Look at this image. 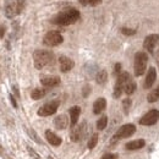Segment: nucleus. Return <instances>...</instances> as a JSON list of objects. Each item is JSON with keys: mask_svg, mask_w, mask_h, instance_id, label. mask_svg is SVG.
Returning <instances> with one entry per match:
<instances>
[{"mask_svg": "<svg viewBox=\"0 0 159 159\" xmlns=\"http://www.w3.org/2000/svg\"><path fill=\"white\" fill-rule=\"evenodd\" d=\"M54 59V55L52 52L48 50H36L33 53V61H34V66L36 69H43L44 66H47L48 64L52 62V60Z\"/></svg>", "mask_w": 159, "mask_h": 159, "instance_id": "2", "label": "nucleus"}, {"mask_svg": "<svg viewBox=\"0 0 159 159\" xmlns=\"http://www.w3.org/2000/svg\"><path fill=\"white\" fill-rule=\"evenodd\" d=\"M105 107H107V100L104 99V98H98L94 102V104H93V113L96 115H98V114H100L105 109Z\"/></svg>", "mask_w": 159, "mask_h": 159, "instance_id": "18", "label": "nucleus"}, {"mask_svg": "<svg viewBox=\"0 0 159 159\" xmlns=\"http://www.w3.org/2000/svg\"><path fill=\"white\" fill-rule=\"evenodd\" d=\"M147 100H148L149 103H154V102L159 100V86L157 87V88H154V89L148 94Z\"/></svg>", "mask_w": 159, "mask_h": 159, "instance_id": "22", "label": "nucleus"}, {"mask_svg": "<svg viewBox=\"0 0 159 159\" xmlns=\"http://www.w3.org/2000/svg\"><path fill=\"white\" fill-rule=\"evenodd\" d=\"M48 159H53V158H52V157H48Z\"/></svg>", "mask_w": 159, "mask_h": 159, "instance_id": "34", "label": "nucleus"}, {"mask_svg": "<svg viewBox=\"0 0 159 159\" xmlns=\"http://www.w3.org/2000/svg\"><path fill=\"white\" fill-rule=\"evenodd\" d=\"M122 108H124V111L127 114L129 110H130V108H131V99L130 98L124 99V102H122Z\"/></svg>", "mask_w": 159, "mask_h": 159, "instance_id": "27", "label": "nucleus"}, {"mask_svg": "<svg viewBox=\"0 0 159 159\" xmlns=\"http://www.w3.org/2000/svg\"><path fill=\"white\" fill-rule=\"evenodd\" d=\"M45 93H47V91L44 88H34L32 91V93H31V97H32V99L38 100V99H42L45 96Z\"/></svg>", "mask_w": 159, "mask_h": 159, "instance_id": "20", "label": "nucleus"}, {"mask_svg": "<svg viewBox=\"0 0 159 159\" xmlns=\"http://www.w3.org/2000/svg\"><path fill=\"white\" fill-rule=\"evenodd\" d=\"M79 2L81 5H89V6H96L102 4V0H79Z\"/></svg>", "mask_w": 159, "mask_h": 159, "instance_id": "25", "label": "nucleus"}, {"mask_svg": "<svg viewBox=\"0 0 159 159\" xmlns=\"http://www.w3.org/2000/svg\"><path fill=\"white\" fill-rule=\"evenodd\" d=\"M40 83L44 87H55L60 83V79L58 76H44L40 79Z\"/></svg>", "mask_w": 159, "mask_h": 159, "instance_id": "14", "label": "nucleus"}, {"mask_svg": "<svg viewBox=\"0 0 159 159\" xmlns=\"http://www.w3.org/2000/svg\"><path fill=\"white\" fill-rule=\"evenodd\" d=\"M62 36L60 34L59 32H57V31H50V32H48L45 36H44V39H43V43L45 44V45H48V47H57V45H59L62 43Z\"/></svg>", "mask_w": 159, "mask_h": 159, "instance_id": "6", "label": "nucleus"}, {"mask_svg": "<svg viewBox=\"0 0 159 159\" xmlns=\"http://www.w3.org/2000/svg\"><path fill=\"white\" fill-rule=\"evenodd\" d=\"M147 62H148V57L144 52H139L135 55V75L136 76H142L144 74V70L147 67Z\"/></svg>", "mask_w": 159, "mask_h": 159, "instance_id": "3", "label": "nucleus"}, {"mask_svg": "<svg viewBox=\"0 0 159 159\" xmlns=\"http://www.w3.org/2000/svg\"><path fill=\"white\" fill-rule=\"evenodd\" d=\"M54 125H55V127H57L58 130H64V129H66L67 125H69V119H67V116L64 115V114L57 116L55 120H54Z\"/></svg>", "mask_w": 159, "mask_h": 159, "instance_id": "16", "label": "nucleus"}, {"mask_svg": "<svg viewBox=\"0 0 159 159\" xmlns=\"http://www.w3.org/2000/svg\"><path fill=\"white\" fill-rule=\"evenodd\" d=\"M80 19V11L76 9H69L65 10L62 12L58 14L54 19H53V23L59 25V26H69L75 23L76 21Z\"/></svg>", "mask_w": 159, "mask_h": 159, "instance_id": "1", "label": "nucleus"}, {"mask_svg": "<svg viewBox=\"0 0 159 159\" xmlns=\"http://www.w3.org/2000/svg\"><path fill=\"white\" fill-rule=\"evenodd\" d=\"M157 80V71L154 67H151L147 72V76H146V80H144V83H143V87L144 88H151L154 82Z\"/></svg>", "mask_w": 159, "mask_h": 159, "instance_id": "12", "label": "nucleus"}, {"mask_svg": "<svg viewBox=\"0 0 159 159\" xmlns=\"http://www.w3.org/2000/svg\"><path fill=\"white\" fill-rule=\"evenodd\" d=\"M97 142H98V134H93L92 137L88 141V148H89V149H93V148L96 147Z\"/></svg>", "mask_w": 159, "mask_h": 159, "instance_id": "26", "label": "nucleus"}, {"mask_svg": "<svg viewBox=\"0 0 159 159\" xmlns=\"http://www.w3.org/2000/svg\"><path fill=\"white\" fill-rule=\"evenodd\" d=\"M146 142L144 139H135V141H131L129 143H126V149L129 151H136V149H139L142 147H144Z\"/></svg>", "mask_w": 159, "mask_h": 159, "instance_id": "19", "label": "nucleus"}, {"mask_svg": "<svg viewBox=\"0 0 159 159\" xmlns=\"http://www.w3.org/2000/svg\"><path fill=\"white\" fill-rule=\"evenodd\" d=\"M121 32L125 36H134V34H136V30H131V28H127V27L121 28Z\"/></svg>", "mask_w": 159, "mask_h": 159, "instance_id": "28", "label": "nucleus"}, {"mask_svg": "<svg viewBox=\"0 0 159 159\" xmlns=\"http://www.w3.org/2000/svg\"><path fill=\"white\" fill-rule=\"evenodd\" d=\"M10 99H11V103H12V105H14L15 108H17V103H16V100L14 99V97H12V96H10Z\"/></svg>", "mask_w": 159, "mask_h": 159, "instance_id": "33", "label": "nucleus"}, {"mask_svg": "<svg viewBox=\"0 0 159 159\" xmlns=\"http://www.w3.org/2000/svg\"><path fill=\"white\" fill-rule=\"evenodd\" d=\"M96 80H97V82H98L99 84H104V83L107 82V80H108V74H107V71H105V70L99 71V72L97 74Z\"/></svg>", "mask_w": 159, "mask_h": 159, "instance_id": "23", "label": "nucleus"}, {"mask_svg": "<svg viewBox=\"0 0 159 159\" xmlns=\"http://www.w3.org/2000/svg\"><path fill=\"white\" fill-rule=\"evenodd\" d=\"M59 108V102L58 100H52L44 105H42L39 109H38V115L39 116H49V115H53L54 113H57Z\"/></svg>", "mask_w": 159, "mask_h": 159, "instance_id": "7", "label": "nucleus"}, {"mask_svg": "<svg viewBox=\"0 0 159 159\" xmlns=\"http://www.w3.org/2000/svg\"><path fill=\"white\" fill-rule=\"evenodd\" d=\"M100 159H116V154H104Z\"/></svg>", "mask_w": 159, "mask_h": 159, "instance_id": "31", "label": "nucleus"}, {"mask_svg": "<svg viewBox=\"0 0 159 159\" xmlns=\"http://www.w3.org/2000/svg\"><path fill=\"white\" fill-rule=\"evenodd\" d=\"M84 129H86V122H82L81 125H75L72 126V130H71V134H70V137L72 141L77 142L80 139L84 136Z\"/></svg>", "mask_w": 159, "mask_h": 159, "instance_id": "10", "label": "nucleus"}, {"mask_svg": "<svg viewBox=\"0 0 159 159\" xmlns=\"http://www.w3.org/2000/svg\"><path fill=\"white\" fill-rule=\"evenodd\" d=\"M159 36L158 34H149L146 37V39L143 42V47L148 53H153L154 52V47L158 43Z\"/></svg>", "mask_w": 159, "mask_h": 159, "instance_id": "11", "label": "nucleus"}, {"mask_svg": "<svg viewBox=\"0 0 159 159\" xmlns=\"http://www.w3.org/2000/svg\"><path fill=\"white\" fill-rule=\"evenodd\" d=\"M121 74V64H115V67H114V75L115 76H119Z\"/></svg>", "mask_w": 159, "mask_h": 159, "instance_id": "29", "label": "nucleus"}, {"mask_svg": "<svg viewBox=\"0 0 159 159\" xmlns=\"http://www.w3.org/2000/svg\"><path fill=\"white\" fill-rule=\"evenodd\" d=\"M45 139L47 141L52 144V146H55V147H58L61 144V142H62V139H60L59 136H57L53 131H50V130H47L45 131Z\"/></svg>", "mask_w": 159, "mask_h": 159, "instance_id": "15", "label": "nucleus"}, {"mask_svg": "<svg viewBox=\"0 0 159 159\" xmlns=\"http://www.w3.org/2000/svg\"><path fill=\"white\" fill-rule=\"evenodd\" d=\"M136 91V83L135 82H132L131 80L130 81H127L126 83H125V86H124V92L126 93V94H132L134 92Z\"/></svg>", "mask_w": 159, "mask_h": 159, "instance_id": "21", "label": "nucleus"}, {"mask_svg": "<svg viewBox=\"0 0 159 159\" xmlns=\"http://www.w3.org/2000/svg\"><path fill=\"white\" fill-rule=\"evenodd\" d=\"M70 121H71V126H75L79 121L80 118V114H81V108L80 107H72L70 110Z\"/></svg>", "mask_w": 159, "mask_h": 159, "instance_id": "17", "label": "nucleus"}, {"mask_svg": "<svg viewBox=\"0 0 159 159\" xmlns=\"http://www.w3.org/2000/svg\"><path fill=\"white\" fill-rule=\"evenodd\" d=\"M59 64H60V70H61V72H69L72 67H74V61L70 59V58H67V57H60L59 58Z\"/></svg>", "mask_w": 159, "mask_h": 159, "instance_id": "13", "label": "nucleus"}, {"mask_svg": "<svg viewBox=\"0 0 159 159\" xmlns=\"http://www.w3.org/2000/svg\"><path fill=\"white\" fill-rule=\"evenodd\" d=\"M158 120H159V110L153 109V110H149L146 115H143L139 119V124L143 125V126H152L156 122H158Z\"/></svg>", "mask_w": 159, "mask_h": 159, "instance_id": "9", "label": "nucleus"}, {"mask_svg": "<svg viewBox=\"0 0 159 159\" xmlns=\"http://www.w3.org/2000/svg\"><path fill=\"white\" fill-rule=\"evenodd\" d=\"M107 124H108V118L105 115H103L98 121H97V129L98 130H104L107 127Z\"/></svg>", "mask_w": 159, "mask_h": 159, "instance_id": "24", "label": "nucleus"}, {"mask_svg": "<svg viewBox=\"0 0 159 159\" xmlns=\"http://www.w3.org/2000/svg\"><path fill=\"white\" fill-rule=\"evenodd\" d=\"M127 81H130L129 72H121L118 76L115 87H114V98H119L120 96H121V93L124 92V86H125V83Z\"/></svg>", "mask_w": 159, "mask_h": 159, "instance_id": "8", "label": "nucleus"}, {"mask_svg": "<svg viewBox=\"0 0 159 159\" xmlns=\"http://www.w3.org/2000/svg\"><path fill=\"white\" fill-rule=\"evenodd\" d=\"M89 92H91V87L87 84L84 88H83V97H88V94H89Z\"/></svg>", "mask_w": 159, "mask_h": 159, "instance_id": "30", "label": "nucleus"}, {"mask_svg": "<svg viewBox=\"0 0 159 159\" xmlns=\"http://www.w3.org/2000/svg\"><path fill=\"white\" fill-rule=\"evenodd\" d=\"M4 34H5V27L1 26V27H0V38L4 37Z\"/></svg>", "mask_w": 159, "mask_h": 159, "instance_id": "32", "label": "nucleus"}, {"mask_svg": "<svg viewBox=\"0 0 159 159\" xmlns=\"http://www.w3.org/2000/svg\"><path fill=\"white\" fill-rule=\"evenodd\" d=\"M23 9V0H10L7 4H6V7H5V12H6V16L9 19L19 15Z\"/></svg>", "mask_w": 159, "mask_h": 159, "instance_id": "4", "label": "nucleus"}, {"mask_svg": "<svg viewBox=\"0 0 159 159\" xmlns=\"http://www.w3.org/2000/svg\"><path fill=\"white\" fill-rule=\"evenodd\" d=\"M135 132H136V126H135L134 124H125V125H122L119 130L116 131V134H115V136L113 137L111 142H116V141L120 139L130 137V136H132Z\"/></svg>", "mask_w": 159, "mask_h": 159, "instance_id": "5", "label": "nucleus"}]
</instances>
